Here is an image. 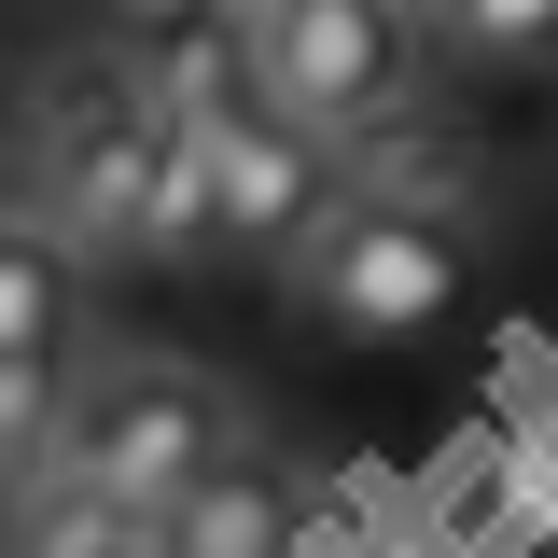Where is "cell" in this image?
I'll use <instances>...</instances> for the list:
<instances>
[{
    "instance_id": "1",
    "label": "cell",
    "mask_w": 558,
    "mask_h": 558,
    "mask_svg": "<svg viewBox=\"0 0 558 558\" xmlns=\"http://www.w3.org/2000/svg\"><path fill=\"white\" fill-rule=\"evenodd\" d=\"M238 475V405L182 377V363H98L84 377V433H70V488H98L112 517H140L154 545Z\"/></svg>"
},
{
    "instance_id": "2",
    "label": "cell",
    "mask_w": 558,
    "mask_h": 558,
    "mask_svg": "<svg viewBox=\"0 0 558 558\" xmlns=\"http://www.w3.org/2000/svg\"><path fill=\"white\" fill-rule=\"evenodd\" d=\"M418 43L433 28L405 0H307V14H279L252 43V84H266L279 126H307L322 154H377L418 98Z\"/></svg>"
},
{
    "instance_id": "3",
    "label": "cell",
    "mask_w": 558,
    "mask_h": 558,
    "mask_svg": "<svg viewBox=\"0 0 558 558\" xmlns=\"http://www.w3.org/2000/svg\"><path fill=\"white\" fill-rule=\"evenodd\" d=\"M154 98L140 70H57L28 98V154H43V223L84 266H140V182H154Z\"/></svg>"
},
{
    "instance_id": "4",
    "label": "cell",
    "mask_w": 558,
    "mask_h": 558,
    "mask_svg": "<svg viewBox=\"0 0 558 558\" xmlns=\"http://www.w3.org/2000/svg\"><path fill=\"white\" fill-rule=\"evenodd\" d=\"M307 293L336 307V322H363V336H418V322H447L461 307V223H418V209H377L349 196L322 238H307Z\"/></svg>"
},
{
    "instance_id": "5",
    "label": "cell",
    "mask_w": 558,
    "mask_h": 558,
    "mask_svg": "<svg viewBox=\"0 0 558 558\" xmlns=\"http://www.w3.org/2000/svg\"><path fill=\"white\" fill-rule=\"evenodd\" d=\"M196 154H209V196H223V252H293L307 266V238L336 223V154L307 126H279L266 98H238L223 126H196Z\"/></svg>"
},
{
    "instance_id": "6",
    "label": "cell",
    "mask_w": 558,
    "mask_h": 558,
    "mask_svg": "<svg viewBox=\"0 0 558 558\" xmlns=\"http://www.w3.org/2000/svg\"><path fill=\"white\" fill-rule=\"evenodd\" d=\"M84 252L57 223H0V363H84Z\"/></svg>"
},
{
    "instance_id": "7",
    "label": "cell",
    "mask_w": 558,
    "mask_h": 558,
    "mask_svg": "<svg viewBox=\"0 0 558 558\" xmlns=\"http://www.w3.org/2000/svg\"><path fill=\"white\" fill-rule=\"evenodd\" d=\"M70 433H84V363H0V502H57Z\"/></svg>"
},
{
    "instance_id": "8",
    "label": "cell",
    "mask_w": 558,
    "mask_h": 558,
    "mask_svg": "<svg viewBox=\"0 0 558 558\" xmlns=\"http://www.w3.org/2000/svg\"><path fill=\"white\" fill-rule=\"evenodd\" d=\"M168 126V112H154ZM223 252V196H209V154L196 126H168L154 140V182H140V266H209Z\"/></svg>"
},
{
    "instance_id": "9",
    "label": "cell",
    "mask_w": 558,
    "mask_h": 558,
    "mask_svg": "<svg viewBox=\"0 0 558 558\" xmlns=\"http://www.w3.org/2000/svg\"><path fill=\"white\" fill-rule=\"evenodd\" d=\"M418 28L475 70H558V0H418Z\"/></svg>"
},
{
    "instance_id": "10",
    "label": "cell",
    "mask_w": 558,
    "mask_h": 558,
    "mask_svg": "<svg viewBox=\"0 0 558 558\" xmlns=\"http://www.w3.org/2000/svg\"><path fill=\"white\" fill-rule=\"evenodd\" d=\"M363 196L377 209H418V223H461V196H475V154H461V140H377V154H363Z\"/></svg>"
},
{
    "instance_id": "11",
    "label": "cell",
    "mask_w": 558,
    "mask_h": 558,
    "mask_svg": "<svg viewBox=\"0 0 558 558\" xmlns=\"http://www.w3.org/2000/svg\"><path fill=\"white\" fill-rule=\"evenodd\" d=\"M14 558H168L140 517H112L98 488H57V502H28L14 517Z\"/></svg>"
},
{
    "instance_id": "12",
    "label": "cell",
    "mask_w": 558,
    "mask_h": 558,
    "mask_svg": "<svg viewBox=\"0 0 558 558\" xmlns=\"http://www.w3.org/2000/svg\"><path fill=\"white\" fill-rule=\"evenodd\" d=\"M168 558H279V488L252 475V461H238V475H223V488L196 502V517L168 531Z\"/></svg>"
},
{
    "instance_id": "13",
    "label": "cell",
    "mask_w": 558,
    "mask_h": 558,
    "mask_svg": "<svg viewBox=\"0 0 558 558\" xmlns=\"http://www.w3.org/2000/svg\"><path fill=\"white\" fill-rule=\"evenodd\" d=\"M112 14H126V28H140V57H154V43H182V28H223L238 0H112Z\"/></svg>"
},
{
    "instance_id": "14",
    "label": "cell",
    "mask_w": 558,
    "mask_h": 558,
    "mask_svg": "<svg viewBox=\"0 0 558 558\" xmlns=\"http://www.w3.org/2000/svg\"><path fill=\"white\" fill-rule=\"evenodd\" d=\"M0 154H14V98H0Z\"/></svg>"
}]
</instances>
